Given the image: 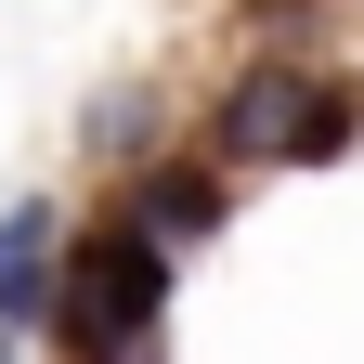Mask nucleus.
<instances>
[{"mask_svg":"<svg viewBox=\"0 0 364 364\" xmlns=\"http://www.w3.org/2000/svg\"><path fill=\"white\" fill-rule=\"evenodd\" d=\"M78 144H91V156H117V169H130V156H156V144H169V130H156V91L105 78V91H91V117H78Z\"/></svg>","mask_w":364,"mask_h":364,"instance_id":"obj_5","label":"nucleus"},{"mask_svg":"<svg viewBox=\"0 0 364 364\" xmlns=\"http://www.w3.org/2000/svg\"><path fill=\"white\" fill-rule=\"evenodd\" d=\"M169 273L182 247H156L130 208L78 221L65 235V287H53V364H156V326H169Z\"/></svg>","mask_w":364,"mask_h":364,"instance_id":"obj_2","label":"nucleus"},{"mask_svg":"<svg viewBox=\"0 0 364 364\" xmlns=\"http://www.w3.org/2000/svg\"><path fill=\"white\" fill-rule=\"evenodd\" d=\"M196 144L235 169V182H260V169H338V156L364 144V78L299 65V53H247L235 78L208 91Z\"/></svg>","mask_w":364,"mask_h":364,"instance_id":"obj_1","label":"nucleus"},{"mask_svg":"<svg viewBox=\"0 0 364 364\" xmlns=\"http://www.w3.org/2000/svg\"><path fill=\"white\" fill-rule=\"evenodd\" d=\"M65 196H0V338H53V287H65Z\"/></svg>","mask_w":364,"mask_h":364,"instance_id":"obj_4","label":"nucleus"},{"mask_svg":"<svg viewBox=\"0 0 364 364\" xmlns=\"http://www.w3.org/2000/svg\"><path fill=\"white\" fill-rule=\"evenodd\" d=\"M117 208L144 221L156 247H208V235H235V169L208 144H156V156L117 169Z\"/></svg>","mask_w":364,"mask_h":364,"instance_id":"obj_3","label":"nucleus"},{"mask_svg":"<svg viewBox=\"0 0 364 364\" xmlns=\"http://www.w3.org/2000/svg\"><path fill=\"white\" fill-rule=\"evenodd\" d=\"M0 364H53V351H26V338H0Z\"/></svg>","mask_w":364,"mask_h":364,"instance_id":"obj_6","label":"nucleus"},{"mask_svg":"<svg viewBox=\"0 0 364 364\" xmlns=\"http://www.w3.org/2000/svg\"><path fill=\"white\" fill-rule=\"evenodd\" d=\"M273 14H299V0H273Z\"/></svg>","mask_w":364,"mask_h":364,"instance_id":"obj_7","label":"nucleus"}]
</instances>
